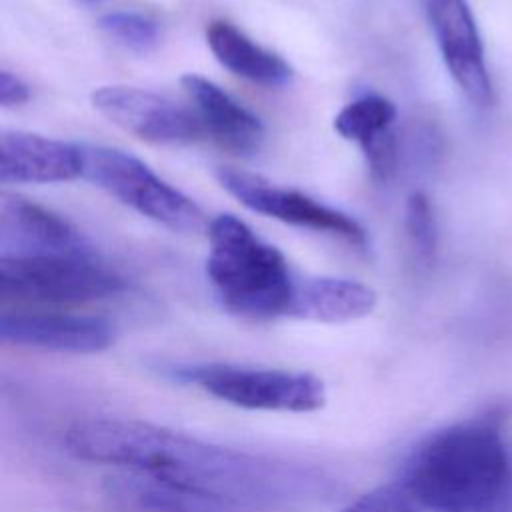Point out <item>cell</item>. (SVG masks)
Here are the masks:
<instances>
[{
	"mask_svg": "<svg viewBox=\"0 0 512 512\" xmlns=\"http://www.w3.org/2000/svg\"><path fill=\"white\" fill-rule=\"evenodd\" d=\"M28 100H30L28 84L20 76L8 70H2L0 72V104L4 108H12V106L26 104Z\"/></svg>",
	"mask_w": 512,
	"mask_h": 512,
	"instance_id": "obj_19",
	"label": "cell"
},
{
	"mask_svg": "<svg viewBox=\"0 0 512 512\" xmlns=\"http://www.w3.org/2000/svg\"><path fill=\"white\" fill-rule=\"evenodd\" d=\"M82 152L84 178L142 216L174 232H198L206 226L200 206L156 176L136 156L92 144H82Z\"/></svg>",
	"mask_w": 512,
	"mask_h": 512,
	"instance_id": "obj_5",
	"label": "cell"
},
{
	"mask_svg": "<svg viewBox=\"0 0 512 512\" xmlns=\"http://www.w3.org/2000/svg\"><path fill=\"white\" fill-rule=\"evenodd\" d=\"M180 82L194 104L202 128L220 146L236 154H254L262 148L266 132L258 116L200 74H184Z\"/></svg>",
	"mask_w": 512,
	"mask_h": 512,
	"instance_id": "obj_14",
	"label": "cell"
},
{
	"mask_svg": "<svg viewBox=\"0 0 512 512\" xmlns=\"http://www.w3.org/2000/svg\"><path fill=\"white\" fill-rule=\"evenodd\" d=\"M92 106L118 128L154 144H188L202 136L196 114L156 92L134 86H100Z\"/></svg>",
	"mask_w": 512,
	"mask_h": 512,
	"instance_id": "obj_8",
	"label": "cell"
},
{
	"mask_svg": "<svg viewBox=\"0 0 512 512\" xmlns=\"http://www.w3.org/2000/svg\"><path fill=\"white\" fill-rule=\"evenodd\" d=\"M404 226L416 258L424 264H430L438 248V228L434 206L424 192H412L408 196Z\"/></svg>",
	"mask_w": 512,
	"mask_h": 512,
	"instance_id": "obj_18",
	"label": "cell"
},
{
	"mask_svg": "<svg viewBox=\"0 0 512 512\" xmlns=\"http://www.w3.org/2000/svg\"><path fill=\"white\" fill-rule=\"evenodd\" d=\"M180 376L206 394L246 410L314 412L326 402L322 380L308 372L204 364L184 368Z\"/></svg>",
	"mask_w": 512,
	"mask_h": 512,
	"instance_id": "obj_6",
	"label": "cell"
},
{
	"mask_svg": "<svg viewBox=\"0 0 512 512\" xmlns=\"http://www.w3.org/2000/svg\"><path fill=\"white\" fill-rule=\"evenodd\" d=\"M340 512H512V430L500 408L422 438L398 476Z\"/></svg>",
	"mask_w": 512,
	"mask_h": 512,
	"instance_id": "obj_2",
	"label": "cell"
},
{
	"mask_svg": "<svg viewBox=\"0 0 512 512\" xmlns=\"http://www.w3.org/2000/svg\"><path fill=\"white\" fill-rule=\"evenodd\" d=\"M0 338L6 344L36 350L94 354L114 342V328L98 316L10 310L0 316Z\"/></svg>",
	"mask_w": 512,
	"mask_h": 512,
	"instance_id": "obj_10",
	"label": "cell"
},
{
	"mask_svg": "<svg viewBox=\"0 0 512 512\" xmlns=\"http://www.w3.org/2000/svg\"><path fill=\"white\" fill-rule=\"evenodd\" d=\"M442 60L462 94L476 106L492 102L484 46L466 0H422Z\"/></svg>",
	"mask_w": 512,
	"mask_h": 512,
	"instance_id": "obj_9",
	"label": "cell"
},
{
	"mask_svg": "<svg viewBox=\"0 0 512 512\" xmlns=\"http://www.w3.org/2000/svg\"><path fill=\"white\" fill-rule=\"evenodd\" d=\"M208 280L220 304L248 320L290 316L298 278L280 250L258 238L234 214H220L208 224Z\"/></svg>",
	"mask_w": 512,
	"mask_h": 512,
	"instance_id": "obj_3",
	"label": "cell"
},
{
	"mask_svg": "<svg viewBox=\"0 0 512 512\" xmlns=\"http://www.w3.org/2000/svg\"><path fill=\"white\" fill-rule=\"evenodd\" d=\"M206 42L224 68L252 84L280 88L292 80V68L284 58L256 44L228 20H212L206 26Z\"/></svg>",
	"mask_w": 512,
	"mask_h": 512,
	"instance_id": "obj_16",
	"label": "cell"
},
{
	"mask_svg": "<svg viewBox=\"0 0 512 512\" xmlns=\"http://www.w3.org/2000/svg\"><path fill=\"white\" fill-rule=\"evenodd\" d=\"M0 252V256L92 254L66 218L8 192L0 200Z\"/></svg>",
	"mask_w": 512,
	"mask_h": 512,
	"instance_id": "obj_11",
	"label": "cell"
},
{
	"mask_svg": "<svg viewBox=\"0 0 512 512\" xmlns=\"http://www.w3.org/2000/svg\"><path fill=\"white\" fill-rule=\"evenodd\" d=\"M84 2H98V0H84Z\"/></svg>",
	"mask_w": 512,
	"mask_h": 512,
	"instance_id": "obj_20",
	"label": "cell"
},
{
	"mask_svg": "<svg viewBox=\"0 0 512 512\" xmlns=\"http://www.w3.org/2000/svg\"><path fill=\"white\" fill-rule=\"evenodd\" d=\"M78 176H84L82 144L22 130L2 134L0 180L4 184L68 182Z\"/></svg>",
	"mask_w": 512,
	"mask_h": 512,
	"instance_id": "obj_12",
	"label": "cell"
},
{
	"mask_svg": "<svg viewBox=\"0 0 512 512\" xmlns=\"http://www.w3.org/2000/svg\"><path fill=\"white\" fill-rule=\"evenodd\" d=\"M68 450L224 506H280L302 494L304 478L278 462L210 444L140 420L90 418L66 432Z\"/></svg>",
	"mask_w": 512,
	"mask_h": 512,
	"instance_id": "obj_1",
	"label": "cell"
},
{
	"mask_svg": "<svg viewBox=\"0 0 512 512\" xmlns=\"http://www.w3.org/2000/svg\"><path fill=\"white\" fill-rule=\"evenodd\" d=\"M376 292L356 280L334 276L298 278L290 318L340 324L368 316L376 308Z\"/></svg>",
	"mask_w": 512,
	"mask_h": 512,
	"instance_id": "obj_15",
	"label": "cell"
},
{
	"mask_svg": "<svg viewBox=\"0 0 512 512\" xmlns=\"http://www.w3.org/2000/svg\"><path fill=\"white\" fill-rule=\"evenodd\" d=\"M396 106L380 94H364L348 102L334 116V130L364 152L370 174L378 182H388L398 168V140L392 124Z\"/></svg>",
	"mask_w": 512,
	"mask_h": 512,
	"instance_id": "obj_13",
	"label": "cell"
},
{
	"mask_svg": "<svg viewBox=\"0 0 512 512\" xmlns=\"http://www.w3.org/2000/svg\"><path fill=\"white\" fill-rule=\"evenodd\" d=\"M98 26L116 44L136 54H146L154 50L160 42V26L140 12H106L104 16H100Z\"/></svg>",
	"mask_w": 512,
	"mask_h": 512,
	"instance_id": "obj_17",
	"label": "cell"
},
{
	"mask_svg": "<svg viewBox=\"0 0 512 512\" xmlns=\"http://www.w3.org/2000/svg\"><path fill=\"white\" fill-rule=\"evenodd\" d=\"M124 290L92 254L0 256V296L30 304H84Z\"/></svg>",
	"mask_w": 512,
	"mask_h": 512,
	"instance_id": "obj_4",
	"label": "cell"
},
{
	"mask_svg": "<svg viewBox=\"0 0 512 512\" xmlns=\"http://www.w3.org/2000/svg\"><path fill=\"white\" fill-rule=\"evenodd\" d=\"M216 176L222 188L252 212L276 218L292 226L338 236L358 248H366L368 244L366 230L360 226L358 220L298 190L278 186L258 174H250L230 166H220L216 170Z\"/></svg>",
	"mask_w": 512,
	"mask_h": 512,
	"instance_id": "obj_7",
	"label": "cell"
}]
</instances>
